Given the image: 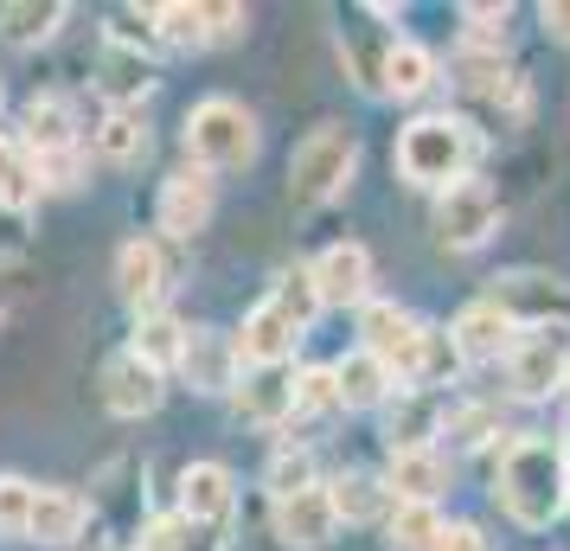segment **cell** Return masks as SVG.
I'll list each match as a JSON object with an SVG mask.
<instances>
[{
  "label": "cell",
  "mask_w": 570,
  "mask_h": 551,
  "mask_svg": "<svg viewBox=\"0 0 570 551\" xmlns=\"http://www.w3.org/2000/svg\"><path fill=\"white\" fill-rule=\"evenodd\" d=\"M493 308H507L513 321H532V327H551V308L564 315L570 308V289L558 276H539V269H519V276H500L488 295Z\"/></svg>",
  "instance_id": "16"
},
{
  "label": "cell",
  "mask_w": 570,
  "mask_h": 551,
  "mask_svg": "<svg viewBox=\"0 0 570 551\" xmlns=\"http://www.w3.org/2000/svg\"><path fill=\"white\" fill-rule=\"evenodd\" d=\"M442 404L436 392H397V404H385V443L391 455H404V449H436L430 436L442 430Z\"/></svg>",
  "instance_id": "20"
},
{
  "label": "cell",
  "mask_w": 570,
  "mask_h": 551,
  "mask_svg": "<svg viewBox=\"0 0 570 551\" xmlns=\"http://www.w3.org/2000/svg\"><path fill=\"white\" fill-rule=\"evenodd\" d=\"M493 494L519 525H551L570 506V455L558 436H513L493 474Z\"/></svg>",
  "instance_id": "1"
},
{
  "label": "cell",
  "mask_w": 570,
  "mask_h": 551,
  "mask_svg": "<svg viewBox=\"0 0 570 551\" xmlns=\"http://www.w3.org/2000/svg\"><path fill=\"white\" fill-rule=\"evenodd\" d=\"M500 232V199L488 180H455L449 193H436V237L449 250H481Z\"/></svg>",
  "instance_id": "7"
},
{
  "label": "cell",
  "mask_w": 570,
  "mask_h": 551,
  "mask_svg": "<svg viewBox=\"0 0 570 551\" xmlns=\"http://www.w3.org/2000/svg\"><path fill=\"white\" fill-rule=\"evenodd\" d=\"M32 500H39V488H32V481H20V474H0V532H7V539H27Z\"/></svg>",
  "instance_id": "34"
},
{
  "label": "cell",
  "mask_w": 570,
  "mask_h": 551,
  "mask_svg": "<svg viewBox=\"0 0 570 551\" xmlns=\"http://www.w3.org/2000/svg\"><path fill=\"white\" fill-rule=\"evenodd\" d=\"M186 155L199 167H250L257 160V116L237 104V97H206L186 116Z\"/></svg>",
  "instance_id": "3"
},
{
  "label": "cell",
  "mask_w": 570,
  "mask_h": 551,
  "mask_svg": "<svg viewBox=\"0 0 570 551\" xmlns=\"http://www.w3.org/2000/svg\"><path fill=\"white\" fill-rule=\"evenodd\" d=\"M269 525H276V539L288 551H321L340 532V513H334V500H327V488H302V494L276 500Z\"/></svg>",
  "instance_id": "12"
},
{
  "label": "cell",
  "mask_w": 570,
  "mask_h": 551,
  "mask_svg": "<svg viewBox=\"0 0 570 551\" xmlns=\"http://www.w3.org/2000/svg\"><path fill=\"white\" fill-rule=\"evenodd\" d=\"M327 500H334L340 525H372V520H385L391 488L372 481V474H340V481H327Z\"/></svg>",
  "instance_id": "28"
},
{
  "label": "cell",
  "mask_w": 570,
  "mask_h": 551,
  "mask_svg": "<svg viewBox=\"0 0 570 551\" xmlns=\"http://www.w3.org/2000/svg\"><path fill=\"white\" fill-rule=\"evenodd\" d=\"M13 160H20V155H13V141H0V180H7V167H13Z\"/></svg>",
  "instance_id": "43"
},
{
  "label": "cell",
  "mask_w": 570,
  "mask_h": 551,
  "mask_svg": "<svg viewBox=\"0 0 570 551\" xmlns=\"http://www.w3.org/2000/svg\"><path fill=\"white\" fill-rule=\"evenodd\" d=\"M507 378L525 404H544L570 385V327L551 321V327H525V341L507 353Z\"/></svg>",
  "instance_id": "6"
},
{
  "label": "cell",
  "mask_w": 570,
  "mask_h": 551,
  "mask_svg": "<svg viewBox=\"0 0 570 551\" xmlns=\"http://www.w3.org/2000/svg\"><path fill=\"white\" fill-rule=\"evenodd\" d=\"M334 378H340V404H346V411H379V404H391V392H397L391 366H385V360H372L365 346L340 360Z\"/></svg>",
  "instance_id": "22"
},
{
  "label": "cell",
  "mask_w": 570,
  "mask_h": 551,
  "mask_svg": "<svg viewBox=\"0 0 570 551\" xmlns=\"http://www.w3.org/2000/svg\"><path fill=\"white\" fill-rule=\"evenodd\" d=\"M493 430H500V417H493L488 404H468V411H449V436H455L462 449H481V443L493 436Z\"/></svg>",
  "instance_id": "36"
},
{
  "label": "cell",
  "mask_w": 570,
  "mask_h": 551,
  "mask_svg": "<svg viewBox=\"0 0 570 551\" xmlns=\"http://www.w3.org/2000/svg\"><path fill=\"white\" fill-rule=\"evenodd\" d=\"M442 539V513L436 506H411V500H397L385 513V551H436Z\"/></svg>",
  "instance_id": "29"
},
{
  "label": "cell",
  "mask_w": 570,
  "mask_h": 551,
  "mask_svg": "<svg viewBox=\"0 0 570 551\" xmlns=\"http://www.w3.org/2000/svg\"><path fill=\"white\" fill-rule=\"evenodd\" d=\"M97 155L116 160V167H129V160L148 155V122H141V109H109L104 129H97Z\"/></svg>",
  "instance_id": "30"
},
{
  "label": "cell",
  "mask_w": 570,
  "mask_h": 551,
  "mask_svg": "<svg viewBox=\"0 0 570 551\" xmlns=\"http://www.w3.org/2000/svg\"><path fill=\"white\" fill-rule=\"evenodd\" d=\"M308 327L295 321V308H288L283 295H263L257 308L244 315V327H237L232 341H237V360L244 366H257V372H276L295 353V341H302Z\"/></svg>",
  "instance_id": "8"
},
{
  "label": "cell",
  "mask_w": 570,
  "mask_h": 551,
  "mask_svg": "<svg viewBox=\"0 0 570 551\" xmlns=\"http://www.w3.org/2000/svg\"><path fill=\"white\" fill-rule=\"evenodd\" d=\"M276 295L295 308V321H302V327H314V315H321V295H314V276H308V269H288L283 283H276Z\"/></svg>",
  "instance_id": "37"
},
{
  "label": "cell",
  "mask_w": 570,
  "mask_h": 551,
  "mask_svg": "<svg viewBox=\"0 0 570 551\" xmlns=\"http://www.w3.org/2000/svg\"><path fill=\"white\" fill-rule=\"evenodd\" d=\"M385 488H391V500L436 506L442 488H449V462H442V449H404V455H391Z\"/></svg>",
  "instance_id": "19"
},
{
  "label": "cell",
  "mask_w": 570,
  "mask_h": 551,
  "mask_svg": "<svg viewBox=\"0 0 570 551\" xmlns=\"http://www.w3.org/2000/svg\"><path fill=\"white\" fill-rule=\"evenodd\" d=\"M507 20H513V7H462L468 46L474 52H500L507 46Z\"/></svg>",
  "instance_id": "35"
},
{
  "label": "cell",
  "mask_w": 570,
  "mask_h": 551,
  "mask_svg": "<svg viewBox=\"0 0 570 551\" xmlns=\"http://www.w3.org/2000/svg\"><path fill=\"white\" fill-rule=\"evenodd\" d=\"M321 411H340V378H334V366L295 372V417H321Z\"/></svg>",
  "instance_id": "33"
},
{
  "label": "cell",
  "mask_w": 570,
  "mask_h": 551,
  "mask_svg": "<svg viewBox=\"0 0 570 551\" xmlns=\"http://www.w3.org/2000/svg\"><path fill=\"white\" fill-rule=\"evenodd\" d=\"M308 276H314L321 308H365L372 302V257H365V244H327L308 263Z\"/></svg>",
  "instance_id": "9"
},
{
  "label": "cell",
  "mask_w": 570,
  "mask_h": 551,
  "mask_svg": "<svg viewBox=\"0 0 570 551\" xmlns=\"http://www.w3.org/2000/svg\"><path fill=\"white\" fill-rule=\"evenodd\" d=\"M436 551H493V539L481 532V525H442Z\"/></svg>",
  "instance_id": "40"
},
{
  "label": "cell",
  "mask_w": 570,
  "mask_h": 551,
  "mask_svg": "<svg viewBox=\"0 0 570 551\" xmlns=\"http://www.w3.org/2000/svg\"><path fill=\"white\" fill-rule=\"evenodd\" d=\"M27 148L32 155H65V148H78V104L71 97H32L27 104Z\"/></svg>",
  "instance_id": "21"
},
{
  "label": "cell",
  "mask_w": 570,
  "mask_h": 551,
  "mask_svg": "<svg viewBox=\"0 0 570 551\" xmlns=\"http://www.w3.org/2000/svg\"><path fill=\"white\" fill-rule=\"evenodd\" d=\"M32 199H39V174H32V160H13V167H7V180H0V206L27 211Z\"/></svg>",
  "instance_id": "38"
},
{
  "label": "cell",
  "mask_w": 570,
  "mask_h": 551,
  "mask_svg": "<svg viewBox=\"0 0 570 551\" xmlns=\"http://www.w3.org/2000/svg\"><path fill=\"white\" fill-rule=\"evenodd\" d=\"M232 397H237V417L257 423V430H276L283 417H295V378H283V372H257Z\"/></svg>",
  "instance_id": "25"
},
{
  "label": "cell",
  "mask_w": 570,
  "mask_h": 551,
  "mask_svg": "<svg viewBox=\"0 0 570 551\" xmlns=\"http://www.w3.org/2000/svg\"><path fill=\"white\" fill-rule=\"evenodd\" d=\"M436 83V52H423L416 39H397L385 52V65H379V90H391V97H423Z\"/></svg>",
  "instance_id": "27"
},
{
  "label": "cell",
  "mask_w": 570,
  "mask_h": 551,
  "mask_svg": "<svg viewBox=\"0 0 570 551\" xmlns=\"http://www.w3.org/2000/svg\"><path fill=\"white\" fill-rule=\"evenodd\" d=\"M97 83H104V97H109L116 109H135L141 97H148L155 71H148V58L135 52V46L109 39V46H104V65H97Z\"/></svg>",
  "instance_id": "24"
},
{
  "label": "cell",
  "mask_w": 570,
  "mask_h": 551,
  "mask_svg": "<svg viewBox=\"0 0 570 551\" xmlns=\"http://www.w3.org/2000/svg\"><path fill=\"white\" fill-rule=\"evenodd\" d=\"M360 334H365V353H372V360H385L391 378H404V385L416 392L430 327H423L411 308H397V302H365V308H360Z\"/></svg>",
  "instance_id": "5"
},
{
  "label": "cell",
  "mask_w": 570,
  "mask_h": 551,
  "mask_svg": "<svg viewBox=\"0 0 570 551\" xmlns=\"http://www.w3.org/2000/svg\"><path fill=\"white\" fill-rule=\"evenodd\" d=\"M116 295L129 302L135 315H155L160 295H167V257H160V244L129 237V244L116 250Z\"/></svg>",
  "instance_id": "14"
},
{
  "label": "cell",
  "mask_w": 570,
  "mask_h": 551,
  "mask_svg": "<svg viewBox=\"0 0 570 551\" xmlns=\"http://www.w3.org/2000/svg\"><path fill=\"white\" fill-rule=\"evenodd\" d=\"M155 39H160V46H180V52H199V46H212L206 7H186V0H174V7H155Z\"/></svg>",
  "instance_id": "32"
},
{
  "label": "cell",
  "mask_w": 570,
  "mask_h": 551,
  "mask_svg": "<svg viewBox=\"0 0 570 551\" xmlns=\"http://www.w3.org/2000/svg\"><path fill=\"white\" fill-rule=\"evenodd\" d=\"M206 32L212 39H237L244 32V7H206Z\"/></svg>",
  "instance_id": "41"
},
{
  "label": "cell",
  "mask_w": 570,
  "mask_h": 551,
  "mask_svg": "<svg viewBox=\"0 0 570 551\" xmlns=\"http://www.w3.org/2000/svg\"><path fill=\"white\" fill-rule=\"evenodd\" d=\"M65 20H71L65 0H13V7H0V39H7L13 52H32V46H46Z\"/></svg>",
  "instance_id": "23"
},
{
  "label": "cell",
  "mask_w": 570,
  "mask_h": 551,
  "mask_svg": "<svg viewBox=\"0 0 570 551\" xmlns=\"http://www.w3.org/2000/svg\"><path fill=\"white\" fill-rule=\"evenodd\" d=\"M237 341L232 334H212V327H193L186 334V353H180V378L193 385V392H206V397H218V392H237Z\"/></svg>",
  "instance_id": "13"
},
{
  "label": "cell",
  "mask_w": 570,
  "mask_h": 551,
  "mask_svg": "<svg viewBox=\"0 0 570 551\" xmlns=\"http://www.w3.org/2000/svg\"><path fill=\"white\" fill-rule=\"evenodd\" d=\"M539 20H544V32H551V39H564V46H570V0H544Z\"/></svg>",
  "instance_id": "42"
},
{
  "label": "cell",
  "mask_w": 570,
  "mask_h": 551,
  "mask_svg": "<svg viewBox=\"0 0 570 551\" xmlns=\"http://www.w3.org/2000/svg\"><path fill=\"white\" fill-rule=\"evenodd\" d=\"M83 525H90V506H83L78 488H39V500H32V525H27L32 545L65 551L71 539H83Z\"/></svg>",
  "instance_id": "18"
},
{
  "label": "cell",
  "mask_w": 570,
  "mask_h": 551,
  "mask_svg": "<svg viewBox=\"0 0 570 551\" xmlns=\"http://www.w3.org/2000/svg\"><path fill=\"white\" fill-rule=\"evenodd\" d=\"M474 148H481V141L468 135V122H455V116H416L411 129L397 135V174L411 186L449 193L455 180H468Z\"/></svg>",
  "instance_id": "2"
},
{
  "label": "cell",
  "mask_w": 570,
  "mask_h": 551,
  "mask_svg": "<svg viewBox=\"0 0 570 551\" xmlns=\"http://www.w3.org/2000/svg\"><path fill=\"white\" fill-rule=\"evenodd\" d=\"M160 232L167 237H199L212 218V167H199V160H186V167H174L167 180H160Z\"/></svg>",
  "instance_id": "10"
},
{
  "label": "cell",
  "mask_w": 570,
  "mask_h": 551,
  "mask_svg": "<svg viewBox=\"0 0 570 551\" xmlns=\"http://www.w3.org/2000/svg\"><path fill=\"white\" fill-rule=\"evenodd\" d=\"M232 500H237V481L225 462H193L180 474V520L193 525H225L232 520Z\"/></svg>",
  "instance_id": "17"
},
{
  "label": "cell",
  "mask_w": 570,
  "mask_h": 551,
  "mask_svg": "<svg viewBox=\"0 0 570 551\" xmlns=\"http://www.w3.org/2000/svg\"><path fill=\"white\" fill-rule=\"evenodd\" d=\"M32 174H39V186H78V148H65V155H32Z\"/></svg>",
  "instance_id": "39"
},
{
  "label": "cell",
  "mask_w": 570,
  "mask_h": 551,
  "mask_svg": "<svg viewBox=\"0 0 570 551\" xmlns=\"http://www.w3.org/2000/svg\"><path fill=\"white\" fill-rule=\"evenodd\" d=\"M353 167H360L353 129L321 122V129L295 148V160H288V193H295V206H327V199H340L346 180H353Z\"/></svg>",
  "instance_id": "4"
},
{
  "label": "cell",
  "mask_w": 570,
  "mask_h": 551,
  "mask_svg": "<svg viewBox=\"0 0 570 551\" xmlns=\"http://www.w3.org/2000/svg\"><path fill=\"white\" fill-rule=\"evenodd\" d=\"M186 334H193V327H186L180 315L155 308V315H141V321H135V346H129V353H135V360H148L155 372H180Z\"/></svg>",
  "instance_id": "26"
},
{
  "label": "cell",
  "mask_w": 570,
  "mask_h": 551,
  "mask_svg": "<svg viewBox=\"0 0 570 551\" xmlns=\"http://www.w3.org/2000/svg\"><path fill=\"white\" fill-rule=\"evenodd\" d=\"M263 488H269V500H288V494H302V488H321V481H314V455L302 443H283L276 455H269V469H263Z\"/></svg>",
  "instance_id": "31"
},
{
  "label": "cell",
  "mask_w": 570,
  "mask_h": 551,
  "mask_svg": "<svg viewBox=\"0 0 570 551\" xmlns=\"http://www.w3.org/2000/svg\"><path fill=\"white\" fill-rule=\"evenodd\" d=\"M449 341L462 353V366H493V360H507L519 346V321L507 308H493V302H468L455 327H449Z\"/></svg>",
  "instance_id": "11"
},
{
  "label": "cell",
  "mask_w": 570,
  "mask_h": 551,
  "mask_svg": "<svg viewBox=\"0 0 570 551\" xmlns=\"http://www.w3.org/2000/svg\"><path fill=\"white\" fill-rule=\"evenodd\" d=\"M160 378H167V372H155L148 360L116 353V360L104 366V404L116 411V417H148V411H160V397H167Z\"/></svg>",
  "instance_id": "15"
}]
</instances>
